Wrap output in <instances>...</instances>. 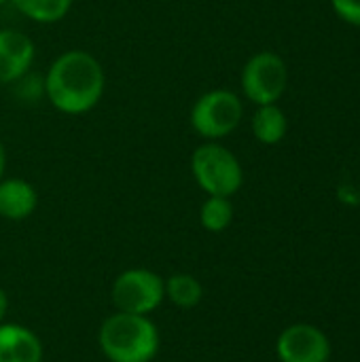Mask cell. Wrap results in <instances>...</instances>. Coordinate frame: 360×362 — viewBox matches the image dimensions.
Here are the masks:
<instances>
[{
	"instance_id": "12",
	"label": "cell",
	"mask_w": 360,
	"mask_h": 362,
	"mask_svg": "<svg viewBox=\"0 0 360 362\" xmlns=\"http://www.w3.org/2000/svg\"><path fill=\"white\" fill-rule=\"evenodd\" d=\"M13 6L30 21L40 25L59 23L68 17L74 0H11Z\"/></svg>"
},
{
	"instance_id": "3",
	"label": "cell",
	"mask_w": 360,
	"mask_h": 362,
	"mask_svg": "<svg viewBox=\"0 0 360 362\" xmlns=\"http://www.w3.org/2000/svg\"><path fill=\"white\" fill-rule=\"evenodd\" d=\"M191 176L206 195L233 197L244 185V168L236 153L221 142H202L191 153Z\"/></svg>"
},
{
	"instance_id": "11",
	"label": "cell",
	"mask_w": 360,
	"mask_h": 362,
	"mask_svg": "<svg viewBox=\"0 0 360 362\" xmlns=\"http://www.w3.org/2000/svg\"><path fill=\"white\" fill-rule=\"evenodd\" d=\"M250 129L257 142L265 146H276L286 138L289 132V119L286 112L278 104H263L257 106L252 119H250Z\"/></svg>"
},
{
	"instance_id": "15",
	"label": "cell",
	"mask_w": 360,
	"mask_h": 362,
	"mask_svg": "<svg viewBox=\"0 0 360 362\" xmlns=\"http://www.w3.org/2000/svg\"><path fill=\"white\" fill-rule=\"evenodd\" d=\"M331 6L342 21L360 28V0H331Z\"/></svg>"
},
{
	"instance_id": "18",
	"label": "cell",
	"mask_w": 360,
	"mask_h": 362,
	"mask_svg": "<svg viewBox=\"0 0 360 362\" xmlns=\"http://www.w3.org/2000/svg\"><path fill=\"white\" fill-rule=\"evenodd\" d=\"M6 2H11V0H0V6H2V4H6Z\"/></svg>"
},
{
	"instance_id": "10",
	"label": "cell",
	"mask_w": 360,
	"mask_h": 362,
	"mask_svg": "<svg viewBox=\"0 0 360 362\" xmlns=\"http://www.w3.org/2000/svg\"><path fill=\"white\" fill-rule=\"evenodd\" d=\"M38 208V191L25 178L0 180V216L13 223L30 218Z\"/></svg>"
},
{
	"instance_id": "8",
	"label": "cell",
	"mask_w": 360,
	"mask_h": 362,
	"mask_svg": "<svg viewBox=\"0 0 360 362\" xmlns=\"http://www.w3.org/2000/svg\"><path fill=\"white\" fill-rule=\"evenodd\" d=\"M36 57L34 40L15 30L0 28V85H13L32 70Z\"/></svg>"
},
{
	"instance_id": "7",
	"label": "cell",
	"mask_w": 360,
	"mask_h": 362,
	"mask_svg": "<svg viewBox=\"0 0 360 362\" xmlns=\"http://www.w3.org/2000/svg\"><path fill=\"white\" fill-rule=\"evenodd\" d=\"M276 354L280 362H329L331 341L318 327L299 322L278 335Z\"/></svg>"
},
{
	"instance_id": "13",
	"label": "cell",
	"mask_w": 360,
	"mask_h": 362,
	"mask_svg": "<svg viewBox=\"0 0 360 362\" xmlns=\"http://www.w3.org/2000/svg\"><path fill=\"white\" fill-rule=\"evenodd\" d=\"M166 280V299L180 310H193L204 299L202 282L191 274H174Z\"/></svg>"
},
{
	"instance_id": "4",
	"label": "cell",
	"mask_w": 360,
	"mask_h": 362,
	"mask_svg": "<svg viewBox=\"0 0 360 362\" xmlns=\"http://www.w3.org/2000/svg\"><path fill=\"white\" fill-rule=\"evenodd\" d=\"M244 119V102L231 89H210L202 93L191 110L189 123L191 129L204 142H221L231 136Z\"/></svg>"
},
{
	"instance_id": "2",
	"label": "cell",
	"mask_w": 360,
	"mask_h": 362,
	"mask_svg": "<svg viewBox=\"0 0 360 362\" xmlns=\"http://www.w3.org/2000/svg\"><path fill=\"white\" fill-rule=\"evenodd\" d=\"M159 329L151 316L115 312L98 331L100 352L108 362H151L159 352Z\"/></svg>"
},
{
	"instance_id": "6",
	"label": "cell",
	"mask_w": 360,
	"mask_h": 362,
	"mask_svg": "<svg viewBox=\"0 0 360 362\" xmlns=\"http://www.w3.org/2000/svg\"><path fill=\"white\" fill-rule=\"evenodd\" d=\"M117 312L151 316L166 301V280L144 267L121 272L110 288Z\"/></svg>"
},
{
	"instance_id": "14",
	"label": "cell",
	"mask_w": 360,
	"mask_h": 362,
	"mask_svg": "<svg viewBox=\"0 0 360 362\" xmlns=\"http://www.w3.org/2000/svg\"><path fill=\"white\" fill-rule=\"evenodd\" d=\"M233 214L236 210H233L231 197L208 195L199 208V225L208 233H223L233 223Z\"/></svg>"
},
{
	"instance_id": "16",
	"label": "cell",
	"mask_w": 360,
	"mask_h": 362,
	"mask_svg": "<svg viewBox=\"0 0 360 362\" xmlns=\"http://www.w3.org/2000/svg\"><path fill=\"white\" fill-rule=\"evenodd\" d=\"M6 312H8V297H6L4 288L0 286V322H4V318H6Z\"/></svg>"
},
{
	"instance_id": "5",
	"label": "cell",
	"mask_w": 360,
	"mask_h": 362,
	"mask_svg": "<svg viewBox=\"0 0 360 362\" xmlns=\"http://www.w3.org/2000/svg\"><path fill=\"white\" fill-rule=\"evenodd\" d=\"M289 87V66L276 51L250 55L240 72L242 95L255 106L278 104Z\"/></svg>"
},
{
	"instance_id": "17",
	"label": "cell",
	"mask_w": 360,
	"mask_h": 362,
	"mask_svg": "<svg viewBox=\"0 0 360 362\" xmlns=\"http://www.w3.org/2000/svg\"><path fill=\"white\" fill-rule=\"evenodd\" d=\"M4 172H6V148L0 140V180L4 178Z\"/></svg>"
},
{
	"instance_id": "1",
	"label": "cell",
	"mask_w": 360,
	"mask_h": 362,
	"mask_svg": "<svg viewBox=\"0 0 360 362\" xmlns=\"http://www.w3.org/2000/svg\"><path fill=\"white\" fill-rule=\"evenodd\" d=\"M45 98L62 115L91 112L104 98L106 72L102 62L85 49L59 53L42 74Z\"/></svg>"
},
{
	"instance_id": "9",
	"label": "cell",
	"mask_w": 360,
	"mask_h": 362,
	"mask_svg": "<svg viewBox=\"0 0 360 362\" xmlns=\"http://www.w3.org/2000/svg\"><path fill=\"white\" fill-rule=\"evenodd\" d=\"M40 337L17 322H0V362H42Z\"/></svg>"
}]
</instances>
